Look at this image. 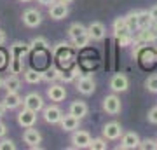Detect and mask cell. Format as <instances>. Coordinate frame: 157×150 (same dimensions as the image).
<instances>
[{"mask_svg":"<svg viewBox=\"0 0 157 150\" xmlns=\"http://www.w3.org/2000/svg\"><path fill=\"white\" fill-rule=\"evenodd\" d=\"M30 52V44H25V42H14V44L9 47V61H7V67H9V72L11 73H21L23 72V60L26 58V54Z\"/></svg>","mask_w":157,"mask_h":150,"instance_id":"cell-1","label":"cell"},{"mask_svg":"<svg viewBox=\"0 0 157 150\" xmlns=\"http://www.w3.org/2000/svg\"><path fill=\"white\" fill-rule=\"evenodd\" d=\"M73 84H75L77 93H80L82 96H91L96 91V82H94V79H93L91 73H87V75H82L80 73L78 77H75Z\"/></svg>","mask_w":157,"mask_h":150,"instance_id":"cell-2","label":"cell"},{"mask_svg":"<svg viewBox=\"0 0 157 150\" xmlns=\"http://www.w3.org/2000/svg\"><path fill=\"white\" fill-rule=\"evenodd\" d=\"M101 108L108 115H117V113H121V110H122V101L117 96V93H112V94L105 96L103 101H101Z\"/></svg>","mask_w":157,"mask_h":150,"instance_id":"cell-3","label":"cell"},{"mask_svg":"<svg viewBox=\"0 0 157 150\" xmlns=\"http://www.w3.org/2000/svg\"><path fill=\"white\" fill-rule=\"evenodd\" d=\"M42 12L39 11V9H33V7H30V9H26V11L21 14V21L23 25L26 28H37L42 25Z\"/></svg>","mask_w":157,"mask_h":150,"instance_id":"cell-4","label":"cell"},{"mask_svg":"<svg viewBox=\"0 0 157 150\" xmlns=\"http://www.w3.org/2000/svg\"><path fill=\"white\" fill-rule=\"evenodd\" d=\"M61 117H63V110L56 105V103H54V105H44V108H42V119H44L47 124H51V126L59 124Z\"/></svg>","mask_w":157,"mask_h":150,"instance_id":"cell-5","label":"cell"},{"mask_svg":"<svg viewBox=\"0 0 157 150\" xmlns=\"http://www.w3.org/2000/svg\"><path fill=\"white\" fill-rule=\"evenodd\" d=\"M91 134L84 129H75L72 131V136H70V143H72V148H89L91 143Z\"/></svg>","mask_w":157,"mask_h":150,"instance_id":"cell-6","label":"cell"},{"mask_svg":"<svg viewBox=\"0 0 157 150\" xmlns=\"http://www.w3.org/2000/svg\"><path fill=\"white\" fill-rule=\"evenodd\" d=\"M101 133H103V138H107V141H115V140H121V136H122L124 131H122L121 122L110 121V122H107L105 126H103Z\"/></svg>","mask_w":157,"mask_h":150,"instance_id":"cell-7","label":"cell"},{"mask_svg":"<svg viewBox=\"0 0 157 150\" xmlns=\"http://www.w3.org/2000/svg\"><path fill=\"white\" fill-rule=\"evenodd\" d=\"M37 112L32 110V108H26V106H23L21 110L17 112L16 115V121L17 124L21 126V128H32V126H35V122H37Z\"/></svg>","mask_w":157,"mask_h":150,"instance_id":"cell-8","label":"cell"},{"mask_svg":"<svg viewBox=\"0 0 157 150\" xmlns=\"http://www.w3.org/2000/svg\"><path fill=\"white\" fill-rule=\"evenodd\" d=\"M110 89H112V93H126L129 89V79L126 73L119 72V73H113L112 79H110Z\"/></svg>","mask_w":157,"mask_h":150,"instance_id":"cell-9","label":"cell"},{"mask_svg":"<svg viewBox=\"0 0 157 150\" xmlns=\"http://www.w3.org/2000/svg\"><path fill=\"white\" fill-rule=\"evenodd\" d=\"M45 94H47V98H49L51 101L61 103V101H65V98H67V87H65L61 82H52V84H49Z\"/></svg>","mask_w":157,"mask_h":150,"instance_id":"cell-10","label":"cell"},{"mask_svg":"<svg viewBox=\"0 0 157 150\" xmlns=\"http://www.w3.org/2000/svg\"><path fill=\"white\" fill-rule=\"evenodd\" d=\"M23 141L28 145L30 148H40L42 134H40L39 129H35V126H32V128H25V131H23Z\"/></svg>","mask_w":157,"mask_h":150,"instance_id":"cell-11","label":"cell"},{"mask_svg":"<svg viewBox=\"0 0 157 150\" xmlns=\"http://www.w3.org/2000/svg\"><path fill=\"white\" fill-rule=\"evenodd\" d=\"M140 136H138V133H135V131H128V133H122V136H121V143H119L117 148L119 150H135L138 148V145H140Z\"/></svg>","mask_w":157,"mask_h":150,"instance_id":"cell-12","label":"cell"},{"mask_svg":"<svg viewBox=\"0 0 157 150\" xmlns=\"http://www.w3.org/2000/svg\"><path fill=\"white\" fill-rule=\"evenodd\" d=\"M87 35L93 42H101L107 37V26L101 21H91L87 25Z\"/></svg>","mask_w":157,"mask_h":150,"instance_id":"cell-13","label":"cell"},{"mask_svg":"<svg viewBox=\"0 0 157 150\" xmlns=\"http://www.w3.org/2000/svg\"><path fill=\"white\" fill-rule=\"evenodd\" d=\"M70 11H68V4L61 2V0H56V2H52L49 6V16L51 19H54V21H61L65 17H68Z\"/></svg>","mask_w":157,"mask_h":150,"instance_id":"cell-14","label":"cell"},{"mask_svg":"<svg viewBox=\"0 0 157 150\" xmlns=\"http://www.w3.org/2000/svg\"><path fill=\"white\" fill-rule=\"evenodd\" d=\"M44 105H45V103H44V98H42V94L35 93V91L28 93V94L23 98V106H26V108H32V110H35L37 113H39V112H42Z\"/></svg>","mask_w":157,"mask_h":150,"instance_id":"cell-15","label":"cell"},{"mask_svg":"<svg viewBox=\"0 0 157 150\" xmlns=\"http://www.w3.org/2000/svg\"><path fill=\"white\" fill-rule=\"evenodd\" d=\"M2 101H4L7 110H16L23 105V98L19 94V91H6V96Z\"/></svg>","mask_w":157,"mask_h":150,"instance_id":"cell-16","label":"cell"},{"mask_svg":"<svg viewBox=\"0 0 157 150\" xmlns=\"http://www.w3.org/2000/svg\"><path fill=\"white\" fill-rule=\"evenodd\" d=\"M59 126H61L63 131L72 133V131H75V129L80 128V119L75 117V115H72V113L68 112V113H63L61 121H59Z\"/></svg>","mask_w":157,"mask_h":150,"instance_id":"cell-17","label":"cell"},{"mask_svg":"<svg viewBox=\"0 0 157 150\" xmlns=\"http://www.w3.org/2000/svg\"><path fill=\"white\" fill-rule=\"evenodd\" d=\"M68 112L72 113V115L78 117V119H84L87 113H89V106H87V103L82 100H73L72 103H70V106H68Z\"/></svg>","mask_w":157,"mask_h":150,"instance_id":"cell-18","label":"cell"},{"mask_svg":"<svg viewBox=\"0 0 157 150\" xmlns=\"http://www.w3.org/2000/svg\"><path fill=\"white\" fill-rule=\"evenodd\" d=\"M138 33H136L135 37V42H138V44H154V42H157V35L155 32L152 30V28H143V30H136Z\"/></svg>","mask_w":157,"mask_h":150,"instance_id":"cell-19","label":"cell"},{"mask_svg":"<svg viewBox=\"0 0 157 150\" xmlns=\"http://www.w3.org/2000/svg\"><path fill=\"white\" fill-rule=\"evenodd\" d=\"M112 32H113V37L117 39L121 35H126V33H131V28H129L126 17H115L112 23Z\"/></svg>","mask_w":157,"mask_h":150,"instance_id":"cell-20","label":"cell"},{"mask_svg":"<svg viewBox=\"0 0 157 150\" xmlns=\"http://www.w3.org/2000/svg\"><path fill=\"white\" fill-rule=\"evenodd\" d=\"M152 19L148 11H136V30H143V28H152Z\"/></svg>","mask_w":157,"mask_h":150,"instance_id":"cell-21","label":"cell"},{"mask_svg":"<svg viewBox=\"0 0 157 150\" xmlns=\"http://www.w3.org/2000/svg\"><path fill=\"white\" fill-rule=\"evenodd\" d=\"M61 75L63 72L59 70V68L56 67H49V68H45L44 72H42V80H45V82H61Z\"/></svg>","mask_w":157,"mask_h":150,"instance_id":"cell-22","label":"cell"},{"mask_svg":"<svg viewBox=\"0 0 157 150\" xmlns=\"http://www.w3.org/2000/svg\"><path fill=\"white\" fill-rule=\"evenodd\" d=\"M23 79H25V82H28V84H40L42 82V72L35 70V68H26L23 72Z\"/></svg>","mask_w":157,"mask_h":150,"instance_id":"cell-23","label":"cell"},{"mask_svg":"<svg viewBox=\"0 0 157 150\" xmlns=\"http://www.w3.org/2000/svg\"><path fill=\"white\" fill-rule=\"evenodd\" d=\"M4 87H6V91H19V87H21V79L17 77L16 73L7 75L4 79Z\"/></svg>","mask_w":157,"mask_h":150,"instance_id":"cell-24","label":"cell"},{"mask_svg":"<svg viewBox=\"0 0 157 150\" xmlns=\"http://www.w3.org/2000/svg\"><path fill=\"white\" fill-rule=\"evenodd\" d=\"M87 32V26H84L82 23H72L70 26H68V37H70V40L75 39V37H78V35H82Z\"/></svg>","mask_w":157,"mask_h":150,"instance_id":"cell-25","label":"cell"},{"mask_svg":"<svg viewBox=\"0 0 157 150\" xmlns=\"http://www.w3.org/2000/svg\"><path fill=\"white\" fill-rule=\"evenodd\" d=\"M89 42H91V39H89V35H87V32H86V33L72 39V47L73 49H86L89 45Z\"/></svg>","mask_w":157,"mask_h":150,"instance_id":"cell-26","label":"cell"},{"mask_svg":"<svg viewBox=\"0 0 157 150\" xmlns=\"http://www.w3.org/2000/svg\"><path fill=\"white\" fill-rule=\"evenodd\" d=\"M30 49L35 51H49V42L44 37H33L32 42H30Z\"/></svg>","mask_w":157,"mask_h":150,"instance_id":"cell-27","label":"cell"},{"mask_svg":"<svg viewBox=\"0 0 157 150\" xmlns=\"http://www.w3.org/2000/svg\"><path fill=\"white\" fill-rule=\"evenodd\" d=\"M143 86H145L147 91H150V93L157 94V73H152V75H148V77L145 79Z\"/></svg>","mask_w":157,"mask_h":150,"instance_id":"cell-28","label":"cell"},{"mask_svg":"<svg viewBox=\"0 0 157 150\" xmlns=\"http://www.w3.org/2000/svg\"><path fill=\"white\" fill-rule=\"evenodd\" d=\"M89 148L91 150H107L108 148V143H107V138H93L89 143Z\"/></svg>","mask_w":157,"mask_h":150,"instance_id":"cell-29","label":"cell"},{"mask_svg":"<svg viewBox=\"0 0 157 150\" xmlns=\"http://www.w3.org/2000/svg\"><path fill=\"white\" fill-rule=\"evenodd\" d=\"M138 148L140 150H157V140H150V138L141 140Z\"/></svg>","mask_w":157,"mask_h":150,"instance_id":"cell-30","label":"cell"},{"mask_svg":"<svg viewBox=\"0 0 157 150\" xmlns=\"http://www.w3.org/2000/svg\"><path fill=\"white\" fill-rule=\"evenodd\" d=\"M117 42H119L121 47H129V45L135 44V39H133V35H131V33H126V35L117 37Z\"/></svg>","mask_w":157,"mask_h":150,"instance_id":"cell-31","label":"cell"},{"mask_svg":"<svg viewBox=\"0 0 157 150\" xmlns=\"http://www.w3.org/2000/svg\"><path fill=\"white\" fill-rule=\"evenodd\" d=\"M0 150H16V143L11 138H0Z\"/></svg>","mask_w":157,"mask_h":150,"instance_id":"cell-32","label":"cell"},{"mask_svg":"<svg viewBox=\"0 0 157 150\" xmlns=\"http://www.w3.org/2000/svg\"><path fill=\"white\" fill-rule=\"evenodd\" d=\"M124 17H126V21H128L129 28H131V32H135V30H136V11L128 12Z\"/></svg>","mask_w":157,"mask_h":150,"instance_id":"cell-33","label":"cell"},{"mask_svg":"<svg viewBox=\"0 0 157 150\" xmlns=\"http://www.w3.org/2000/svg\"><path fill=\"white\" fill-rule=\"evenodd\" d=\"M147 119H148V122H150V124H157V106H154V108L148 110Z\"/></svg>","mask_w":157,"mask_h":150,"instance_id":"cell-34","label":"cell"},{"mask_svg":"<svg viewBox=\"0 0 157 150\" xmlns=\"http://www.w3.org/2000/svg\"><path fill=\"white\" fill-rule=\"evenodd\" d=\"M7 58H9V56H7V52L0 49V68H6L7 67V61H9Z\"/></svg>","mask_w":157,"mask_h":150,"instance_id":"cell-35","label":"cell"},{"mask_svg":"<svg viewBox=\"0 0 157 150\" xmlns=\"http://www.w3.org/2000/svg\"><path fill=\"white\" fill-rule=\"evenodd\" d=\"M6 134H7V126H6V122L0 119V138H4Z\"/></svg>","mask_w":157,"mask_h":150,"instance_id":"cell-36","label":"cell"},{"mask_svg":"<svg viewBox=\"0 0 157 150\" xmlns=\"http://www.w3.org/2000/svg\"><path fill=\"white\" fill-rule=\"evenodd\" d=\"M6 42H7V35H6V32H4V30L0 28V47L6 44Z\"/></svg>","mask_w":157,"mask_h":150,"instance_id":"cell-37","label":"cell"},{"mask_svg":"<svg viewBox=\"0 0 157 150\" xmlns=\"http://www.w3.org/2000/svg\"><path fill=\"white\" fill-rule=\"evenodd\" d=\"M150 16H152V19H154V21H157V6H154V7H150Z\"/></svg>","mask_w":157,"mask_h":150,"instance_id":"cell-38","label":"cell"},{"mask_svg":"<svg viewBox=\"0 0 157 150\" xmlns=\"http://www.w3.org/2000/svg\"><path fill=\"white\" fill-rule=\"evenodd\" d=\"M6 112H7V108H6V105H4V101H0V119L6 115Z\"/></svg>","mask_w":157,"mask_h":150,"instance_id":"cell-39","label":"cell"},{"mask_svg":"<svg viewBox=\"0 0 157 150\" xmlns=\"http://www.w3.org/2000/svg\"><path fill=\"white\" fill-rule=\"evenodd\" d=\"M37 2H39L40 6H47V7H49L51 4H52V2H56V0H37Z\"/></svg>","mask_w":157,"mask_h":150,"instance_id":"cell-40","label":"cell"},{"mask_svg":"<svg viewBox=\"0 0 157 150\" xmlns=\"http://www.w3.org/2000/svg\"><path fill=\"white\" fill-rule=\"evenodd\" d=\"M4 87V79H2V75H0V89Z\"/></svg>","mask_w":157,"mask_h":150,"instance_id":"cell-41","label":"cell"},{"mask_svg":"<svg viewBox=\"0 0 157 150\" xmlns=\"http://www.w3.org/2000/svg\"><path fill=\"white\" fill-rule=\"evenodd\" d=\"M61 2H65V4H72V2H75V0H61Z\"/></svg>","mask_w":157,"mask_h":150,"instance_id":"cell-42","label":"cell"},{"mask_svg":"<svg viewBox=\"0 0 157 150\" xmlns=\"http://www.w3.org/2000/svg\"><path fill=\"white\" fill-rule=\"evenodd\" d=\"M21 2H25V4H26V2H33V0H21Z\"/></svg>","mask_w":157,"mask_h":150,"instance_id":"cell-43","label":"cell"}]
</instances>
